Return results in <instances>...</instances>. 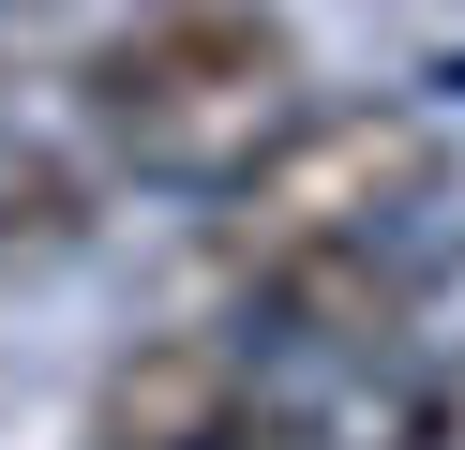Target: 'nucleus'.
I'll return each mask as SVG.
<instances>
[{
  "instance_id": "20e7f679",
  "label": "nucleus",
  "mask_w": 465,
  "mask_h": 450,
  "mask_svg": "<svg viewBox=\"0 0 465 450\" xmlns=\"http://www.w3.org/2000/svg\"><path fill=\"white\" fill-rule=\"evenodd\" d=\"M271 450H465V360H420V345L331 360V390L271 405Z\"/></svg>"
},
{
  "instance_id": "f03ea898",
  "label": "nucleus",
  "mask_w": 465,
  "mask_h": 450,
  "mask_svg": "<svg viewBox=\"0 0 465 450\" xmlns=\"http://www.w3.org/2000/svg\"><path fill=\"white\" fill-rule=\"evenodd\" d=\"M450 180V135H435L405 90H345V105H301L241 180L211 195V270L225 285H271L301 255H361V240H405Z\"/></svg>"
},
{
  "instance_id": "423d86ee",
  "label": "nucleus",
  "mask_w": 465,
  "mask_h": 450,
  "mask_svg": "<svg viewBox=\"0 0 465 450\" xmlns=\"http://www.w3.org/2000/svg\"><path fill=\"white\" fill-rule=\"evenodd\" d=\"M91 195H105V180L75 165L61 135H15V120H0V270L75 255V240H91Z\"/></svg>"
},
{
  "instance_id": "39448f33",
  "label": "nucleus",
  "mask_w": 465,
  "mask_h": 450,
  "mask_svg": "<svg viewBox=\"0 0 465 450\" xmlns=\"http://www.w3.org/2000/svg\"><path fill=\"white\" fill-rule=\"evenodd\" d=\"M255 300V345L271 360H375L405 330V300H420V270H405V240H361V255H301V270H271V285H241Z\"/></svg>"
},
{
  "instance_id": "f257e3e1",
  "label": "nucleus",
  "mask_w": 465,
  "mask_h": 450,
  "mask_svg": "<svg viewBox=\"0 0 465 450\" xmlns=\"http://www.w3.org/2000/svg\"><path fill=\"white\" fill-rule=\"evenodd\" d=\"M301 105H315L301 90V30L255 15V0H165V15L105 30V45L75 60L91 165L165 180V195H225Z\"/></svg>"
},
{
  "instance_id": "7ed1b4c3",
  "label": "nucleus",
  "mask_w": 465,
  "mask_h": 450,
  "mask_svg": "<svg viewBox=\"0 0 465 450\" xmlns=\"http://www.w3.org/2000/svg\"><path fill=\"white\" fill-rule=\"evenodd\" d=\"M91 450H271V345L255 330H135L91 375Z\"/></svg>"
}]
</instances>
